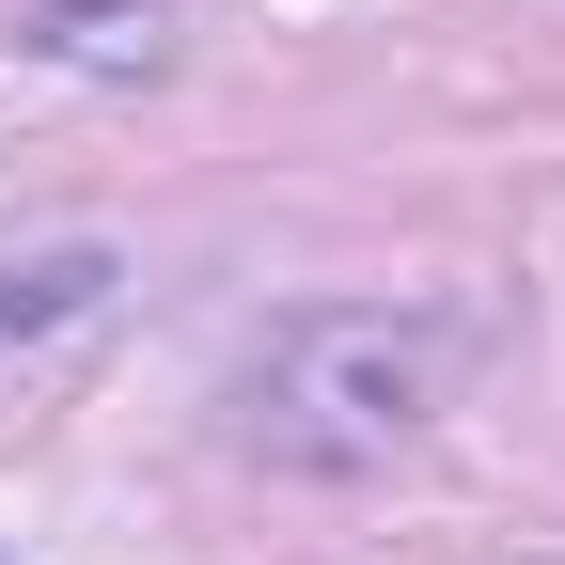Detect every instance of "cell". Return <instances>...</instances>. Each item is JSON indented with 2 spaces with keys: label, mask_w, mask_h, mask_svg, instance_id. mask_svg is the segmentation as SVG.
Here are the masks:
<instances>
[{
  "label": "cell",
  "mask_w": 565,
  "mask_h": 565,
  "mask_svg": "<svg viewBox=\"0 0 565 565\" xmlns=\"http://www.w3.org/2000/svg\"><path fill=\"white\" fill-rule=\"evenodd\" d=\"M440 393H456V315H393V299L299 315V330L252 362V440H267L282 471H362V456H393Z\"/></svg>",
  "instance_id": "obj_1"
}]
</instances>
